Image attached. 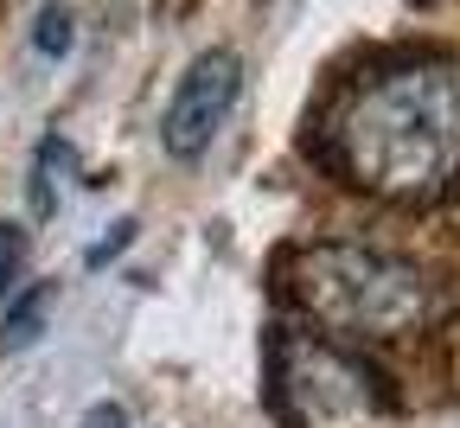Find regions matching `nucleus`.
I'll list each match as a JSON object with an SVG mask.
<instances>
[{"instance_id":"423d86ee","label":"nucleus","mask_w":460,"mask_h":428,"mask_svg":"<svg viewBox=\"0 0 460 428\" xmlns=\"http://www.w3.org/2000/svg\"><path fill=\"white\" fill-rule=\"evenodd\" d=\"M26 263H32V236H26V224L0 218V300L26 288Z\"/></svg>"},{"instance_id":"39448f33","label":"nucleus","mask_w":460,"mask_h":428,"mask_svg":"<svg viewBox=\"0 0 460 428\" xmlns=\"http://www.w3.org/2000/svg\"><path fill=\"white\" fill-rule=\"evenodd\" d=\"M0 345L7 352H20V345H32L39 339V326H45V314H51V288L39 281V288H20V294H7L0 300Z\"/></svg>"},{"instance_id":"7ed1b4c3","label":"nucleus","mask_w":460,"mask_h":428,"mask_svg":"<svg viewBox=\"0 0 460 428\" xmlns=\"http://www.w3.org/2000/svg\"><path fill=\"white\" fill-rule=\"evenodd\" d=\"M269 364H275V409H281L288 428H358L384 409L377 378L358 371V364L326 339L281 333Z\"/></svg>"},{"instance_id":"f257e3e1","label":"nucleus","mask_w":460,"mask_h":428,"mask_svg":"<svg viewBox=\"0 0 460 428\" xmlns=\"http://www.w3.org/2000/svg\"><path fill=\"white\" fill-rule=\"evenodd\" d=\"M332 160L384 205H441L460 192V65L402 58L352 84L332 115Z\"/></svg>"},{"instance_id":"0eeeda50","label":"nucleus","mask_w":460,"mask_h":428,"mask_svg":"<svg viewBox=\"0 0 460 428\" xmlns=\"http://www.w3.org/2000/svg\"><path fill=\"white\" fill-rule=\"evenodd\" d=\"M39 51H71V13L65 7H45L39 13Z\"/></svg>"},{"instance_id":"20e7f679","label":"nucleus","mask_w":460,"mask_h":428,"mask_svg":"<svg viewBox=\"0 0 460 428\" xmlns=\"http://www.w3.org/2000/svg\"><path fill=\"white\" fill-rule=\"evenodd\" d=\"M237 96H243V58L224 51V45L199 51L180 77V90H172L166 115H160V147L172 160H205L211 141L224 135L230 109H237Z\"/></svg>"},{"instance_id":"6e6552de","label":"nucleus","mask_w":460,"mask_h":428,"mask_svg":"<svg viewBox=\"0 0 460 428\" xmlns=\"http://www.w3.org/2000/svg\"><path fill=\"white\" fill-rule=\"evenodd\" d=\"M77 428H135V422H128V409H122V403H109V397H102V403H90V409H84V422H77Z\"/></svg>"},{"instance_id":"1a4fd4ad","label":"nucleus","mask_w":460,"mask_h":428,"mask_svg":"<svg viewBox=\"0 0 460 428\" xmlns=\"http://www.w3.org/2000/svg\"><path fill=\"white\" fill-rule=\"evenodd\" d=\"M128 236H135V218L115 224V236H109V243H96V250H90V269H96V263H109L115 250H128Z\"/></svg>"},{"instance_id":"f03ea898","label":"nucleus","mask_w":460,"mask_h":428,"mask_svg":"<svg viewBox=\"0 0 460 428\" xmlns=\"http://www.w3.org/2000/svg\"><path fill=\"white\" fill-rule=\"evenodd\" d=\"M281 288L332 339H402L429 326L435 314V281L410 256L345 243V236H320V243L288 250Z\"/></svg>"}]
</instances>
